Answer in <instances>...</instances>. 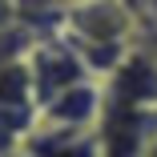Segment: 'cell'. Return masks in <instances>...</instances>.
I'll return each instance as SVG.
<instances>
[{
    "mask_svg": "<svg viewBox=\"0 0 157 157\" xmlns=\"http://www.w3.org/2000/svg\"><path fill=\"white\" fill-rule=\"evenodd\" d=\"M28 157H105L93 129H40L33 125Z\"/></svg>",
    "mask_w": 157,
    "mask_h": 157,
    "instance_id": "obj_1",
    "label": "cell"
},
{
    "mask_svg": "<svg viewBox=\"0 0 157 157\" xmlns=\"http://www.w3.org/2000/svg\"><path fill=\"white\" fill-rule=\"evenodd\" d=\"M12 16H16V0H0V28H4Z\"/></svg>",
    "mask_w": 157,
    "mask_h": 157,
    "instance_id": "obj_2",
    "label": "cell"
},
{
    "mask_svg": "<svg viewBox=\"0 0 157 157\" xmlns=\"http://www.w3.org/2000/svg\"><path fill=\"white\" fill-rule=\"evenodd\" d=\"M141 48H145V52H149V56L157 60V28H153V33H149V36L141 40Z\"/></svg>",
    "mask_w": 157,
    "mask_h": 157,
    "instance_id": "obj_3",
    "label": "cell"
},
{
    "mask_svg": "<svg viewBox=\"0 0 157 157\" xmlns=\"http://www.w3.org/2000/svg\"><path fill=\"white\" fill-rule=\"evenodd\" d=\"M137 4H145V8H153V4H157V0H137Z\"/></svg>",
    "mask_w": 157,
    "mask_h": 157,
    "instance_id": "obj_4",
    "label": "cell"
}]
</instances>
